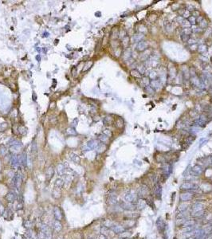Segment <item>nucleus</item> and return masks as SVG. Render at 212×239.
Here are the masks:
<instances>
[{"label": "nucleus", "mask_w": 212, "mask_h": 239, "mask_svg": "<svg viewBox=\"0 0 212 239\" xmlns=\"http://www.w3.org/2000/svg\"><path fill=\"white\" fill-rule=\"evenodd\" d=\"M54 230H55L56 232H59V231L61 230V229H62V225H61L60 221H57L56 220V221L54 222Z\"/></svg>", "instance_id": "24"}, {"label": "nucleus", "mask_w": 212, "mask_h": 239, "mask_svg": "<svg viewBox=\"0 0 212 239\" xmlns=\"http://www.w3.org/2000/svg\"><path fill=\"white\" fill-rule=\"evenodd\" d=\"M209 92H210V94H211L212 96V88H210V90H209Z\"/></svg>", "instance_id": "58"}, {"label": "nucleus", "mask_w": 212, "mask_h": 239, "mask_svg": "<svg viewBox=\"0 0 212 239\" xmlns=\"http://www.w3.org/2000/svg\"><path fill=\"white\" fill-rule=\"evenodd\" d=\"M122 45L125 49L128 47V45H129V38H128V36H126L125 38L122 39Z\"/></svg>", "instance_id": "31"}, {"label": "nucleus", "mask_w": 212, "mask_h": 239, "mask_svg": "<svg viewBox=\"0 0 212 239\" xmlns=\"http://www.w3.org/2000/svg\"><path fill=\"white\" fill-rule=\"evenodd\" d=\"M97 146H98V143H97V141H95V140H91L88 143V147H89V149H92V148H94V147H97Z\"/></svg>", "instance_id": "32"}, {"label": "nucleus", "mask_w": 212, "mask_h": 239, "mask_svg": "<svg viewBox=\"0 0 212 239\" xmlns=\"http://www.w3.org/2000/svg\"><path fill=\"white\" fill-rule=\"evenodd\" d=\"M195 224V221H192V220H187V222H185L184 224L183 225V227H186V226H194Z\"/></svg>", "instance_id": "40"}, {"label": "nucleus", "mask_w": 212, "mask_h": 239, "mask_svg": "<svg viewBox=\"0 0 212 239\" xmlns=\"http://www.w3.org/2000/svg\"><path fill=\"white\" fill-rule=\"evenodd\" d=\"M19 164L21 165H22V166H27V154L24 152V153H22V155L19 156Z\"/></svg>", "instance_id": "17"}, {"label": "nucleus", "mask_w": 212, "mask_h": 239, "mask_svg": "<svg viewBox=\"0 0 212 239\" xmlns=\"http://www.w3.org/2000/svg\"><path fill=\"white\" fill-rule=\"evenodd\" d=\"M6 199L9 202H15V199H16V195H15V192H12V191H11V192L7 193V195H6Z\"/></svg>", "instance_id": "16"}, {"label": "nucleus", "mask_w": 212, "mask_h": 239, "mask_svg": "<svg viewBox=\"0 0 212 239\" xmlns=\"http://www.w3.org/2000/svg\"><path fill=\"white\" fill-rule=\"evenodd\" d=\"M54 170L53 167H49L48 170H47L46 173V178L47 180H49V179H52V177L54 176Z\"/></svg>", "instance_id": "21"}, {"label": "nucleus", "mask_w": 212, "mask_h": 239, "mask_svg": "<svg viewBox=\"0 0 212 239\" xmlns=\"http://www.w3.org/2000/svg\"><path fill=\"white\" fill-rule=\"evenodd\" d=\"M142 82L144 83V84H143L144 85L147 86V85H148V84H149V79L147 78V77H144V78H143V80H142Z\"/></svg>", "instance_id": "51"}, {"label": "nucleus", "mask_w": 212, "mask_h": 239, "mask_svg": "<svg viewBox=\"0 0 212 239\" xmlns=\"http://www.w3.org/2000/svg\"><path fill=\"white\" fill-rule=\"evenodd\" d=\"M198 51H199L200 54H204L207 51V45L205 44H201L200 45L198 46Z\"/></svg>", "instance_id": "29"}, {"label": "nucleus", "mask_w": 212, "mask_h": 239, "mask_svg": "<svg viewBox=\"0 0 212 239\" xmlns=\"http://www.w3.org/2000/svg\"><path fill=\"white\" fill-rule=\"evenodd\" d=\"M37 59H38V60H40V57H39V56H37Z\"/></svg>", "instance_id": "60"}, {"label": "nucleus", "mask_w": 212, "mask_h": 239, "mask_svg": "<svg viewBox=\"0 0 212 239\" xmlns=\"http://www.w3.org/2000/svg\"><path fill=\"white\" fill-rule=\"evenodd\" d=\"M191 171L195 174V175L198 176V175H200V174L203 172V169H202V167L200 166V165L196 164L191 168Z\"/></svg>", "instance_id": "12"}, {"label": "nucleus", "mask_w": 212, "mask_h": 239, "mask_svg": "<svg viewBox=\"0 0 212 239\" xmlns=\"http://www.w3.org/2000/svg\"><path fill=\"white\" fill-rule=\"evenodd\" d=\"M189 114H190V116H191V117H196L199 113H198L197 111H195V110H193V111H190L189 112Z\"/></svg>", "instance_id": "52"}, {"label": "nucleus", "mask_w": 212, "mask_h": 239, "mask_svg": "<svg viewBox=\"0 0 212 239\" xmlns=\"http://www.w3.org/2000/svg\"><path fill=\"white\" fill-rule=\"evenodd\" d=\"M125 202H131V203H136L138 200L137 194L135 193L134 191H129L125 195Z\"/></svg>", "instance_id": "2"}, {"label": "nucleus", "mask_w": 212, "mask_h": 239, "mask_svg": "<svg viewBox=\"0 0 212 239\" xmlns=\"http://www.w3.org/2000/svg\"><path fill=\"white\" fill-rule=\"evenodd\" d=\"M187 208H188L187 204H186V203H182V204H180L179 206L178 209L181 212V211H186V210H187Z\"/></svg>", "instance_id": "37"}, {"label": "nucleus", "mask_w": 212, "mask_h": 239, "mask_svg": "<svg viewBox=\"0 0 212 239\" xmlns=\"http://www.w3.org/2000/svg\"><path fill=\"white\" fill-rule=\"evenodd\" d=\"M124 57H125V60H129V58L131 57V52L128 49L126 50L125 52V54H124Z\"/></svg>", "instance_id": "47"}, {"label": "nucleus", "mask_w": 212, "mask_h": 239, "mask_svg": "<svg viewBox=\"0 0 212 239\" xmlns=\"http://www.w3.org/2000/svg\"><path fill=\"white\" fill-rule=\"evenodd\" d=\"M148 48V44L146 41H141V42H138V44L136 45V49L137 51L139 52H144L146 51L147 49Z\"/></svg>", "instance_id": "5"}, {"label": "nucleus", "mask_w": 212, "mask_h": 239, "mask_svg": "<svg viewBox=\"0 0 212 239\" xmlns=\"http://www.w3.org/2000/svg\"><path fill=\"white\" fill-rule=\"evenodd\" d=\"M120 208H122L123 210H133L136 209V203H131L128 202H121L120 203Z\"/></svg>", "instance_id": "4"}, {"label": "nucleus", "mask_w": 212, "mask_h": 239, "mask_svg": "<svg viewBox=\"0 0 212 239\" xmlns=\"http://www.w3.org/2000/svg\"><path fill=\"white\" fill-rule=\"evenodd\" d=\"M191 82L193 84V85L196 86V87H201V86H204L202 85L201 80L199 79V77H197V76H193Z\"/></svg>", "instance_id": "19"}, {"label": "nucleus", "mask_w": 212, "mask_h": 239, "mask_svg": "<svg viewBox=\"0 0 212 239\" xmlns=\"http://www.w3.org/2000/svg\"><path fill=\"white\" fill-rule=\"evenodd\" d=\"M116 126L117 128H122L124 126V120L122 118H118L116 120Z\"/></svg>", "instance_id": "35"}, {"label": "nucleus", "mask_w": 212, "mask_h": 239, "mask_svg": "<svg viewBox=\"0 0 212 239\" xmlns=\"http://www.w3.org/2000/svg\"><path fill=\"white\" fill-rule=\"evenodd\" d=\"M189 73H190V76H191L192 77H193V76H196V70H195V69L194 68V67H191V68H190V69H189Z\"/></svg>", "instance_id": "45"}, {"label": "nucleus", "mask_w": 212, "mask_h": 239, "mask_svg": "<svg viewBox=\"0 0 212 239\" xmlns=\"http://www.w3.org/2000/svg\"><path fill=\"white\" fill-rule=\"evenodd\" d=\"M149 192V189L146 185H142L138 188L137 190V196L138 198H144V196H146Z\"/></svg>", "instance_id": "3"}, {"label": "nucleus", "mask_w": 212, "mask_h": 239, "mask_svg": "<svg viewBox=\"0 0 212 239\" xmlns=\"http://www.w3.org/2000/svg\"><path fill=\"white\" fill-rule=\"evenodd\" d=\"M206 124L207 123H205V122L203 121H202L201 120L199 119V118H197V119H195L194 121H193V123H192V125L194 126V127H201V128H203V127L206 125Z\"/></svg>", "instance_id": "18"}, {"label": "nucleus", "mask_w": 212, "mask_h": 239, "mask_svg": "<svg viewBox=\"0 0 212 239\" xmlns=\"http://www.w3.org/2000/svg\"><path fill=\"white\" fill-rule=\"evenodd\" d=\"M166 29H167V30L168 31V32H171V31H172V25H171V23H168V25L166 26Z\"/></svg>", "instance_id": "53"}, {"label": "nucleus", "mask_w": 212, "mask_h": 239, "mask_svg": "<svg viewBox=\"0 0 212 239\" xmlns=\"http://www.w3.org/2000/svg\"><path fill=\"white\" fill-rule=\"evenodd\" d=\"M144 33H136V34L133 35V42H141V41H143V39L144 38Z\"/></svg>", "instance_id": "15"}, {"label": "nucleus", "mask_w": 212, "mask_h": 239, "mask_svg": "<svg viewBox=\"0 0 212 239\" xmlns=\"http://www.w3.org/2000/svg\"><path fill=\"white\" fill-rule=\"evenodd\" d=\"M156 226H157V229L159 232H163L164 229L166 228V224L164 221L163 220L162 217H158V219L156 220Z\"/></svg>", "instance_id": "6"}, {"label": "nucleus", "mask_w": 212, "mask_h": 239, "mask_svg": "<svg viewBox=\"0 0 212 239\" xmlns=\"http://www.w3.org/2000/svg\"><path fill=\"white\" fill-rule=\"evenodd\" d=\"M157 77V73L156 71H151L149 73V78L152 79V80H156V78Z\"/></svg>", "instance_id": "44"}, {"label": "nucleus", "mask_w": 212, "mask_h": 239, "mask_svg": "<svg viewBox=\"0 0 212 239\" xmlns=\"http://www.w3.org/2000/svg\"><path fill=\"white\" fill-rule=\"evenodd\" d=\"M184 20H185V19L183 18V16H178L177 18H176V22H177L178 23L181 24V25L183 24V22H184Z\"/></svg>", "instance_id": "50"}, {"label": "nucleus", "mask_w": 212, "mask_h": 239, "mask_svg": "<svg viewBox=\"0 0 212 239\" xmlns=\"http://www.w3.org/2000/svg\"><path fill=\"white\" fill-rule=\"evenodd\" d=\"M126 36H127V32H126L125 30H120V32H119V38H120L121 39L125 38Z\"/></svg>", "instance_id": "41"}, {"label": "nucleus", "mask_w": 212, "mask_h": 239, "mask_svg": "<svg viewBox=\"0 0 212 239\" xmlns=\"http://www.w3.org/2000/svg\"><path fill=\"white\" fill-rule=\"evenodd\" d=\"M193 195H194L190 192L183 193L180 195V200L182 201V202H187V201H190L192 199Z\"/></svg>", "instance_id": "9"}, {"label": "nucleus", "mask_w": 212, "mask_h": 239, "mask_svg": "<svg viewBox=\"0 0 212 239\" xmlns=\"http://www.w3.org/2000/svg\"><path fill=\"white\" fill-rule=\"evenodd\" d=\"M130 74L131 76H132L133 77L135 78H141L142 77V75L140 74V73L137 69H132L130 72Z\"/></svg>", "instance_id": "26"}, {"label": "nucleus", "mask_w": 212, "mask_h": 239, "mask_svg": "<svg viewBox=\"0 0 212 239\" xmlns=\"http://www.w3.org/2000/svg\"><path fill=\"white\" fill-rule=\"evenodd\" d=\"M154 190H155V196H156V198H157V199L160 200L161 199V194H162V187H161L160 184H159L158 182H157V183H156V185H155Z\"/></svg>", "instance_id": "7"}, {"label": "nucleus", "mask_w": 212, "mask_h": 239, "mask_svg": "<svg viewBox=\"0 0 212 239\" xmlns=\"http://www.w3.org/2000/svg\"><path fill=\"white\" fill-rule=\"evenodd\" d=\"M99 140H101L103 143H107V142H108L109 137H108V136H107L106 135H104V134H102V135H101V136H99Z\"/></svg>", "instance_id": "38"}, {"label": "nucleus", "mask_w": 212, "mask_h": 239, "mask_svg": "<svg viewBox=\"0 0 212 239\" xmlns=\"http://www.w3.org/2000/svg\"><path fill=\"white\" fill-rule=\"evenodd\" d=\"M54 217L57 221H61L62 219V214H61V211L60 210V208L58 206H55L54 209Z\"/></svg>", "instance_id": "10"}, {"label": "nucleus", "mask_w": 212, "mask_h": 239, "mask_svg": "<svg viewBox=\"0 0 212 239\" xmlns=\"http://www.w3.org/2000/svg\"><path fill=\"white\" fill-rule=\"evenodd\" d=\"M183 32L184 34H187V35H190V33H192V29L191 28H184L183 30Z\"/></svg>", "instance_id": "48"}, {"label": "nucleus", "mask_w": 212, "mask_h": 239, "mask_svg": "<svg viewBox=\"0 0 212 239\" xmlns=\"http://www.w3.org/2000/svg\"><path fill=\"white\" fill-rule=\"evenodd\" d=\"M196 226L195 225L194 226H186V227H183V234H188V233H190V232L194 231L195 229H196Z\"/></svg>", "instance_id": "22"}, {"label": "nucleus", "mask_w": 212, "mask_h": 239, "mask_svg": "<svg viewBox=\"0 0 212 239\" xmlns=\"http://www.w3.org/2000/svg\"><path fill=\"white\" fill-rule=\"evenodd\" d=\"M188 216V212L186 210V211H181L179 212V214H177L176 216V218L177 219H180V218H186Z\"/></svg>", "instance_id": "30"}, {"label": "nucleus", "mask_w": 212, "mask_h": 239, "mask_svg": "<svg viewBox=\"0 0 212 239\" xmlns=\"http://www.w3.org/2000/svg\"><path fill=\"white\" fill-rule=\"evenodd\" d=\"M210 158H211V164H212V155H211V157H210Z\"/></svg>", "instance_id": "59"}, {"label": "nucleus", "mask_w": 212, "mask_h": 239, "mask_svg": "<svg viewBox=\"0 0 212 239\" xmlns=\"http://www.w3.org/2000/svg\"><path fill=\"white\" fill-rule=\"evenodd\" d=\"M193 17H195V18H198V17L199 16V11H195L192 12V15Z\"/></svg>", "instance_id": "55"}, {"label": "nucleus", "mask_w": 212, "mask_h": 239, "mask_svg": "<svg viewBox=\"0 0 212 239\" xmlns=\"http://www.w3.org/2000/svg\"><path fill=\"white\" fill-rule=\"evenodd\" d=\"M204 209V205L202 204L201 202H196L195 204L192 205V207H191V210L192 212H197V211H200V210H202Z\"/></svg>", "instance_id": "13"}, {"label": "nucleus", "mask_w": 212, "mask_h": 239, "mask_svg": "<svg viewBox=\"0 0 212 239\" xmlns=\"http://www.w3.org/2000/svg\"><path fill=\"white\" fill-rule=\"evenodd\" d=\"M145 90L147 91V92H149L150 94H153V93L155 92V90L151 87V86H149V85H147V86H146V87H145Z\"/></svg>", "instance_id": "49"}, {"label": "nucleus", "mask_w": 212, "mask_h": 239, "mask_svg": "<svg viewBox=\"0 0 212 239\" xmlns=\"http://www.w3.org/2000/svg\"><path fill=\"white\" fill-rule=\"evenodd\" d=\"M11 163L13 167H16L19 164V159H18V157L17 155H13V156L11 157Z\"/></svg>", "instance_id": "25"}, {"label": "nucleus", "mask_w": 212, "mask_h": 239, "mask_svg": "<svg viewBox=\"0 0 212 239\" xmlns=\"http://www.w3.org/2000/svg\"><path fill=\"white\" fill-rule=\"evenodd\" d=\"M136 206L137 209L142 210L146 206V202L143 199H138L137 202H136Z\"/></svg>", "instance_id": "20"}, {"label": "nucleus", "mask_w": 212, "mask_h": 239, "mask_svg": "<svg viewBox=\"0 0 212 239\" xmlns=\"http://www.w3.org/2000/svg\"><path fill=\"white\" fill-rule=\"evenodd\" d=\"M181 40H182L183 42H188V41L190 40V35H187V34H184V33H183V34L181 35Z\"/></svg>", "instance_id": "43"}, {"label": "nucleus", "mask_w": 212, "mask_h": 239, "mask_svg": "<svg viewBox=\"0 0 212 239\" xmlns=\"http://www.w3.org/2000/svg\"><path fill=\"white\" fill-rule=\"evenodd\" d=\"M203 18H203V17H202V16H199V17H198V18H196V22L199 23L200 22H201Z\"/></svg>", "instance_id": "57"}, {"label": "nucleus", "mask_w": 212, "mask_h": 239, "mask_svg": "<svg viewBox=\"0 0 212 239\" xmlns=\"http://www.w3.org/2000/svg\"><path fill=\"white\" fill-rule=\"evenodd\" d=\"M71 159H72L75 163H78L79 162V160H80L77 155H73V156H71Z\"/></svg>", "instance_id": "54"}, {"label": "nucleus", "mask_w": 212, "mask_h": 239, "mask_svg": "<svg viewBox=\"0 0 212 239\" xmlns=\"http://www.w3.org/2000/svg\"><path fill=\"white\" fill-rule=\"evenodd\" d=\"M188 22H189L190 24L195 25V23H196V18H195V17H193V16H190L189 18H188Z\"/></svg>", "instance_id": "46"}, {"label": "nucleus", "mask_w": 212, "mask_h": 239, "mask_svg": "<svg viewBox=\"0 0 212 239\" xmlns=\"http://www.w3.org/2000/svg\"><path fill=\"white\" fill-rule=\"evenodd\" d=\"M110 229L113 230L115 234H121L124 233L126 229L122 226H120V225H115V226H112L110 227Z\"/></svg>", "instance_id": "8"}, {"label": "nucleus", "mask_w": 212, "mask_h": 239, "mask_svg": "<svg viewBox=\"0 0 212 239\" xmlns=\"http://www.w3.org/2000/svg\"><path fill=\"white\" fill-rule=\"evenodd\" d=\"M205 213L206 212H205L204 210H200V211H197V212H192L191 216L194 217H201L203 216V215H205Z\"/></svg>", "instance_id": "28"}, {"label": "nucleus", "mask_w": 212, "mask_h": 239, "mask_svg": "<svg viewBox=\"0 0 212 239\" xmlns=\"http://www.w3.org/2000/svg\"><path fill=\"white\" fill-rule=\"evenodd\" d=\"M150 85H151V87L153 88L154 90H158L161 88L162 84L160 82V81L156 80H156H152L151 81V82H150Z\"/></svg>", "instance_id": "11"}, {"label": "nucleus", "mask_w": 212, "mask_h": 239, "mask_svg": "<svg viewBox=\"0 0 212 239\" xmlns=\"http://www.w3.org/2000/svg\"><path fill=\"white\" fill-rule=\"evenodd\" d=\"M189 14H190V12L189 11H184V13L183 14V18H189Z\"/></svg>", "instance_id": "56"}, {"label": "nucleus", "mask_w": 212, "mask_h": 239, "mask_svg": "<svg viewBox=\"0 0 212 239\" xmlns=\"http://www.w3.org/2000/svg\"><path fill=\"white\" fill-rule=\"evenodd\" d=\"M180 189L183 190H197L199 189V186L195 183H190V182H184L180 186Z\"/></svg>", "instance_id": "1"}, {"label": "nucleus", "mask_w": 212, "mask_h": 239, "mask_svg": "<svg viewBox=\"0 0 212 239\" xmlns=\"http://www.w3.org/2000/svg\"><path fill=\"white\" fill-rule=\"evenodd\" d=\"M52 195L54 198H59L61 197V188L55 187L54 189L53 193H52Z\"/></svg>", "instance_id": "23"}, {"label": "nucleus", "mask_w": 212, "mask_h": 239, "mask_svg": "<svg viewBox=\"0 0 212 239\" xmlns=\"http://www.w3.org/2000/svg\"><path fill=\"white\" fill-rule=\"evenodd\" d=\"M63 184H64V181L62 180V179H56L55 183H54V186H55V187L61 188V187H62Z\"/></svg>", "instance_id": "33"}, {"label": "nucleus", "mask_w": 212, "mask_h": 239, "mask_svg": "<svg viewBox=\"0 0 212 239\" xmlns=\"http://www.w3.org/2000/svg\"><path fill=\"white\" fill-rule=\"evenodd\" d=\"M97 152H103L105 151L106 149V146L104 144V143H101V144H98V146H97Z\"/></svg>", "instance_id": "39"}, {"label": "nucleus", "mask_w": 212, "mask_h": 239, "mask_svg": "<svg viewBox=\"0 0 212 239\" xmlns=\"http://www.w3.org/2000/svg\"><path fill=\"white\" fill-rule=\"evenodd\" d=\"M109 203L110 205H116L117 203V198L115 195H111L109 198Z\"/></svg>", "instance_id": "27"}, {"label": "nucleus", "mask_w": 212, "mask_h": 239, "mask_svg": "<svg viewBox=\"0 0 212 239\" xmlns=\"http://www.w3.org/2000/svg\"><path fill=\"white\" fill-rule=\"evenodd\" d=\"M199 24L200 28H201L202 30H203V29H206L207 27V26H208V22H207V21L205 18L202 19V20L200 22Z\"/></svg>", "instance_id": "34"}, {"label": "nucleus", "mask_w": 212, "mask_h": 239, "mask_svg": "<svg viewBox=\"0 0 212 239\" xmlns=\"http://www.w3.org/2000/svg\"><path fill=\"white\" fill-rule=\"evenodd\" d=\"M21 183H22V179H21L20 174H15L13 178V184L16 186V187L18 188L21 185Z\"/></svg>", "instance_id": "14"}, {"label": "nucleus", "mask_w": 212, "mask_h": 239, "mask_svg": "<svg viewBox=\"0 0 212 239\" xmlns=\"http://www.w3.org/2000/svg\"><path fill=\"white\" fill-rule=\"evenodd\" d=\"M195 140V136L190 135V136H188V137H187V139H186V140H185V142L187 143V144H190V143H191Z\"/></svg>", "instance_id": "36"}, {"label": "nucleus", "mask_w": 212, "mask_h": 239, "mask_svg": "<svg viewBox=\"0 0 212 239\" xmlns=\"http://www.w3.org/2000/svg\"><path fill=\"white\" fill-rule=\"evenodd\" d=\"M187 220H189L188 218H180V219H177V221H176V224L178 225V226H180V225H183L187 221Z\"/></svg>", "instance_id": "42"}]
</instances>
